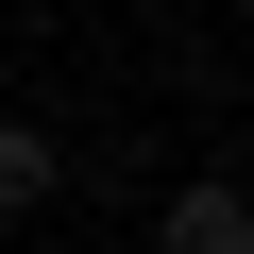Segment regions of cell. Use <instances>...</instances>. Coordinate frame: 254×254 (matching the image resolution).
I'll use <instances>...</instances> for the list:
<instances>
[{
	"label": "cell",
	"mask_w": 254,
	"mask_h": 254,
	"mask_svg": "<svg viewBox=\"0 0 254 254\" xmlns=\"http://www.w3.org/2000/svg\"><path fill=\"white\" fill-rule=\"evenodd\" d=\"M153 254H254V203H237V170H187V187L153 203Z\"/></svg>",
	"instance_id": "cell-1"
},
{
	"label": "cell",
	"mask_w": 254,
	"mask_h": 254,
	"mask_svg": "<svg viewBox=\"0 0 254 254\" xmlns=\"http://www.w3.org/2000/svg\"><path fill=\"white\" fill-rule=\"evenodd\" d=\"M68 187V136H34V119H0V220H34Z\"/></svg>",
	"instance_id": "cell-2"
}]
</instances>
